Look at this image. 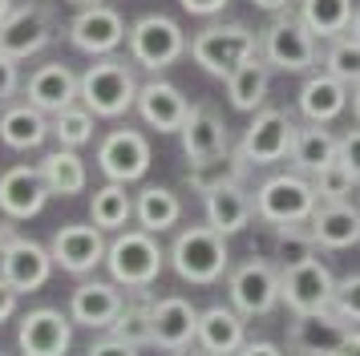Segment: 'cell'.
<instances>
[{
  "label": "cell",
  "mask_w": 360,
  "mask_h": 356,
  "mask_svg": "<svg viewBox=\"0 0 360 356\" xmlns=\"http://www.w3.org/2000/svg\"><path fill=\"white\" fill-rule=\"evenodd\" d=\"M170 267L179 279L186 284H198V288H207L214 279H223L231 267V251H227V235L223 231H214L211 223L207 227H182L174 243H170Z\"/></svg>",
  "instance_id": "obj_1"
},
{
  "label": "cell",
  "mask_w": 360,
  "mask_h": 356,
  "mask_svg": "<svg viewBox=\"0 0 360 356\" xmlns=\"http://www.w3.org/2000/svg\"><path fill=\"white\" fill-rule=\"evenodd\" d=\"M170 263L162 251V243L154 231H142V227H130V231H117L110 247H105V267H110V279L122 284V288H150L162 267Z\"/></svg>",
  "instance_id": "obj_2"
},
{
  "label": "cell",
  "mask_w": 360,
  "mask_h": 356,
  "mask_svg": "<svg viewBox=\"0 0 360 356\" xmlns=\"http://www.w3.org/2000/svg\"><path fill=\"white\" fill-rule=\"evenodd\" d=\"M138 77H134V61L126 65L122 57H94L82 73V106L98 113V117H122L134 110L138 101Z\"/></svg>",
  "instance_id": "obj_3"
},
{
  "label": "cell",
  "mask_w": 360,
  "mask_h": 356,
  "mask_svg": "<svg viewBox=\"0 0 360 356\" xmlns=\"http://www.w3.org/2000/svg\"><path fill=\"white\" fill-rule=\"evenodd\" d=\"M259 53L279 73H311L320 65V37L300 20V13H276V20L263 29Z\"/></svg>",
  "instance_id": "obj_4"
},
{
  "label": "cell",
  "mask_w": 360,
  "mask_h": 356,
  "mask_svg": "<svg viewBox=\"0 0 360 356\" xmlns=\"http://www.w3.org/2000/svg\"><path fill=\"white\" fill-rule=\"evenodd\" d=\"M251 53H259V32L239 25V20H231V25H207L202 32L191 37V61H195L202 73L223 77V81H227Z\"/></svg>",
  "instance_id": "obj_5"
},
{
  "label": "cell",
  "mask_w": 360,
  "mask_h": 356,
  "mask_svg": "<svg viewBox=\"0 0 360 356\" xmlns=\"http://www.w3.org/2000/svg\"><path fill=\"white\" fill-rule=\"evenodd\" d=\"M126 45H130V61L138 65V69H146V73H162V69H170L179 57L191 53V41H186L182 25L166 13L138 16L130 25Z\"/></svg>",
  "instance_id": "obj_6"
},
{
  "label": "cell",
  "mask_w": 360,
  "mask_h": 356,
  "mask_svg": "<svg viewBox=\"0 0 360 356\" xmlns=\"http://www.w3.org/2000/svg\"><path fill=\"white\" fill-rule=\"evenodd\" d=\"M320 207V194L311 186L308 174H271L255 191V219H263L267 227H279V223H308L311 210Z\"/></svg>",
  "instance_id": "obj_7"
},
{
  "label": "cell",
  "mask_w": 360,
  "mask_h": 356,
  "mask_svg": "<svg viewBox=\"0 0 360 356\" xmlns=\"http://www.w3.org/2000/svg\"><path fill=\"white\" fill-rule=\"evenodd\" d=\"M332 291H336V275L320 255L279 267V300L288 304L292 316L332 307Z\"/></svg>",
  "instance_id": "obj_8"
},
{
  "label": "cell",
  "mask_w": 360,
  "mask_h": 356,
  "mask_svg": "<svg viewBox=\"0 0 360 356\" xmlns=\"http://www.w3.org/2000/svg\"><path fill=\"white\" fill-rule=\"evenodd\" d=\"M227 300L247 320L251 316H271L283 300H279V267L267 255L243 259L235 272L227 275Z\"/></svg>",
  "instance_id": "obj_9"
},
{
  "label": "cell",
  "mask_w": 360,
  "mask_h": 356,
  "mask_svg": "<svg viewBox=\"0 0 360 356\" xmlns=\"http://www.w3.org/2000/svg\"><path fill=\"white\" fill-rule=\"evenodd\" d=\"M295 122L288 110H271V106H263L255 110L251 117V126L243 129V138H239V154H243L251 166H271V162H283L292 158V142H295Z\"/></svg>",
  "instance_id": "obj_10"
},
{
  "label": "cell",
  "mask_w": 360,
  "mask_h": 356,
  "mask_svg": "<svg viewBox=\"0 0 360 356\" xmlns=\"http://www.w3.org/2000/svg\"><path fill=\"white\" fill-rule=\"evenodd\" d=\"M126 16L117 13L114 4H85L77 8V16L69 20V45L77 53H89V57H110L114 49L126 45Z\"/></svg>",
  "instance_id": "obj_11"
},
{
  "label": "cell",
  "mask_w": 360,
  "mask_h": 356,
  "mask_svg": "<svg viewBox=\"0 0 360 356\" xmlns=\"http://www.w3.org/2000/svg\"><path fill=\"white\" fill-rule=\"evenodd\" d=\"M57 37V20H53V8L41 4V0H29V4H17L8 20L0 25V53L17 57V61H29L33 53L49 45Z\"/></svg>",
  "instance_id": "obj_12"
},
{
  "label": "cell",
  "mask_w": 360,
  "mask_h": 356,
  "mask_svg": "<svg viewBox=\"0 0 360 356\" xmlns=\"http://www.w3.org/2000/svg\"><path fill=\"white\" fill-rule=\"evenodd\" d=\"M105 231H101L94 219L89 223H65L53 231L49 239V251H53V263L69 275H94L105 263Z\"/></svg>",
  "instance_id": "obj_13"
},
{
  "label": "cell",
  "mask_w": 360,
  "mask_h": 356,
  "mask_svg": "<svg viewBox=\"0 0 360 356\" xmlns=\"http://www.w3.org/2000/svg\"><path fill=\"white\" fill-rule=\"evenodd\" d=\"M73 316L61 307H33L17 324L20 356H65L73 348Z\"/></svg>",
  "instance_id": "obj_14"
},
{
  "label": "cell",
  "mask_w": 360,
  "mask_h": 356,
  "mask_svg": "<svg viewBox=\"0 0 360 356\" xmlns=\"http://www.w3.org/2000/svg\"><path fill=\"white\" fill-rule=\"evenodd\" d=\"M98 170L110 182H138L150 170V138L142 129L117 126L98 142Z\"/></svg>",
  "instance_id": "obj_15"
},
{
  "label": "cell",
  "mask_w": 360,
  "mask_h": 356,
  "mask_svg": "<svg viewBox=\"0 0 360 356\" xmlns=\"http://www.w3.org/2000/svg\"><path fill=\"white\" fill-rule=\"evenodd\" d=\"M348 336H352V324L332 307L292 316V324H288V348L295 356H336Z\"/></svg>",
  "instance_id": "obj_16"
},
{
  "label": "cell",
  "mask_w": 360,
  "mask_h": 356,
  "mask_svg": "<svg viewBox=\"0 0 360 356\" xmlns=\"http://www.w3.org/2000/svg\"><path fill=\"white\" fill-rule=\"evenodd\" d=\"M122 304H126V291L114 279H82L69 291V316L77 328H89V332H110Z\"/></svg>",
  "instance_id": "obj_17"
},
{
  "label": "cell",
  "mask_w": 360,
  "mask_h": 356,
  "mask_svg": "<svg viewBox=\"0 0 360 356\" xmlns=\"http://www.w3.org/2000/svg\"><path fill=\"white\" fill-rule=\"evenodd\" d=\"M53 191L45 182V174H41V166H25L20 162V166H8L0 174V215L4 219H17V223L37 219Z\"/></svg>",
  "instance_id": "obj_18"
},
{
  "label": "cell",
  "mask_w": 360,
  "mask_h": 356,
  "mask_svg": "<svg viewBox=\"0 0 360 356\" xmlns=\"http://www.w3.org/2000/svg\"><path fill=\"white\" fill-rule=\"evenodd\" d=\"M179 138H182L186 162H207V158H219V154L231 150L227 122H223V113L214 110L211 101H195V106H191V113H186V122H182V129H179Z\"/></svg>",
  "instance_id": "obj_19"
},
{
  "label": "cell",
  "mask_w": 360,
  "mask_h": 356,
  "mask_svg": "<svg viewBox=\"0 0 360 356\" xmlns=\"http://www.w3.org/2000/svg\"><path fill=\"white\" fill-rule=\"evenodd\" d=\"M134 110H138V117H142L150 129H158V134H179L182 122H186V113H191V101H186V94H182L174 81H166V77L154 73V77L138 89Z\"/></svg>",
  "instance_id": "obj_20"
},
{
  "label": "cell",
  "mask_w": 360,
  "mask_h": 356,
  "mask_svg": "<svg viewBox=\"0 0 360 356\" xmlns=\"http://www.w3.org/2000/svg\"><path fill=\"white\" fill-rule=\"evenodd\" d=\"M20 89H25V101H33L37 110H45L53 117L57 110L82 101V73H73V69L61 65V61H45L29 73V81H25Z\"/></svg>",
  "instance_id": "obj_21"
},
{
  "label": "cell",
  "mask_w": 360,
  "mask_h": 356,
  "mask_svg": "<svg viewBox=\"0 0 360 356\" xmlns=\"http://www.w3.org/2000/svg\"><path fill=\"white\" fill-rule=\"evenodd\" d=\"M198 336V307L186 295H158L154 300V348L186 352Z\"/></svg>",
  "instance_id": "obj_22"
},
{
  "label": "cell",
  "mask_w": 360,
  "mask_h": 356,
  "mask_svg": "<svg viewBox=\"0 0 360 356\" xmlns=\"http://www.w3.org/2000/svg\"><path fill=\"white\" fill-rule=\"evenodd\" d=\"M53 267H57V263H53L49 247H41L37 239H25V235H20L8 251H0V275H4L20 295L45 288L49 275H53Z\"/></svg>",
  "instance_id": "obj_23"
},
{
  "label": "cell",
  "mask_w": 360,
  "mask_h": 356,
  "mask_svg": "<svg viewBox=\"0 0 360 356\" xmlns=\"http://www.w3.org/2000/svg\"><path fill=\"white\" fill-rule=\"evenodd\" d=\"M195 344L211 356H235L247 344V316L235 304H214L207 312H198Z\"/></svg>",
  "instance_id": "obj_24"
},
{
  "label": "cell",
  "mask_w": 360,
  "mask_h": 356,
  "mask_svg": "<svg viewBox=\"0 0 360 356\" xmlns=\"http://www.w3.org/2000/svg\"><path fill=\"white\" fill-rule=\"evenodd\" d=\"M348 97H352V89H348L340 77H332L328 69H320V73H308V81L300 85L295 106H300V113H304L308 122L328 126L332 117H340V113L348 110Z\"/></svg>",
  "instance_id": "obj_25"
},
{
  "label": "cell",
  "mask_w": 360,
  "mask_h": 356,
  "mask_svg": "<svg viewBox=\"0 0 360 356\" xmlns=\"http://www.w3.org/2000/svg\"><path fill=\"white\" fill-rule=\"evenodd\" d=\"M311 235L320 247L328 251H344V247H356L360 243V207L352 203H320L311 210Z\"/></svg>",
  "instance_id": "obj_26"
},
{
  "label": "cell",
  "mask_w": 360,
  "mask_h": 356,
  "mask_svg": "<svg viewBox=\"0 0 360 356\" xmlns=\"http://www.w3.org/2000/svg\"><path fill=\"white\" fill-rule=\"evenodd\" d=\"M202 210H207V223L223 235H239L251 227L255 219V194L247 186H219V191L202 194Z\"/></svg>",
  "instance_id": "obj_27"
},
{
  "label": "cell",
  "mask_w": 360,
  "mask_h": 356,
  "mask_svg": "<svg viewBox=\"0 0 360 356\" xmlns=\"http://www.w3.org/2000/svg\"><path fill=\"white\" fill-rule=\"evenodd\" d=\"M154 300H158V291L126 288V304L117 312V320L110 324V332L134 348H154Z\"/></svg>",
  "instance_id": "obj_28"
},
{
  "label": "cell",
  "mask_w": 360,
  "mask_h": 356,
  "mask_svg": "<svg viewBox=\"0 0 360 356\" xmlns=\"http://www.w3.org/2000/svg\"><path fill=\"white\" fill-rule=\"evenodd\" d=\"M49 138V113L37 110L33 101H13L0 113V142L8 150H37Z\"/></svg>",
  "instance_id": "obj_29"
},
{
  "label": "cell",
  "mask_w": 360,
  "mask_h": 356,
  "mask_svg": "<svg viewBox=\"0 0 360 356\" xmlns=\"http://www.w3.org/2000/svg\"><path fill=\"white\" fill-rule=\"evenodd\" d=\"M267 94H271V65H267L263 53H251V57L227 77V97H231L235 110L255 113V110H263Z\"/></svg>",
  "instance_id": "obj_30"
},
{
  "label": "cell",
  "mask_w": 360,
  "mask_h": 356,
  "mask_svg": "<svg viewBox=\"0 0 360 356\" xmlns=\"http://www.w3.org/2000/svg\"><path fill=\"white\" fill-rule=\"evenodd\" d=\"M247 170H251V162H247L239 150H227V154H219V158L191 162V166H186V186L195 194H211V191H219V186H243Z\"/></svg>",
  "instance_id": "obj_31"
},
{
  "label": "cell",
  "mask_w": 360,
  "mask_h": 356,
  "mask_svg": "<svg viewBox=\"0 0 360 356\" xmlns=\"http://www.w3.org/2000/svg\"><path fill=\"white\" fill-rule=\"evenodd\" d=\"M37 166H41L45 182H49L53 198H73V194H82L85 186H89V166H85V158L77 150H69V146L49 150Z\"/></svg>",
  "instance_id": "obj_32"
},
{
  "label": "cell",
  "mask_w": 360,
  "mask_h": 356,
  "mask_svg": "<svg viewBox=\"0 0 360 356\" xmlns=\"http://www.w3.org/2000/svg\"><path fill=\"white\" fill-rule=\"evenodd\" d=\"M340 158V138L324 129L320 122H308V126L295 129V142H292V166L300 174H316L324 170L328 162Z\"/></svg>",
  "instance_id": "obj_33"
},
{
  "label": "cell",
  "mask_w": 360,
  "mask_h": 356,
  "mask_svg": "<svg viewBox=\"0 0 360 356\" xmlns=\"http://www.w3.org/2000/svg\"><path fill=\"white\" fill-rule=\"evenodd\" d=\"M179 219H182V198L170 186H142L134 194V223L142 231L162 235L170 227H179Z\"/></svg>",
  "instance_id": "obj_34"
},
{
  "label": "cell",
  "mask_w": 360,
  "mask_h": 356,
  "mask_svg": "<svg viewBox=\"0 0 360 356\" xmlns=\"http://www.w3.org/2000/svg\"><path fill=\"white\" fill-rule=\"evenodd\" d=\"M295 13L320 41H332L352 29V0H295Z\"/></svg>",
  "instance_id": "obj_35"
},
{
  "label": "cell",
  "mask_w": 360,
  "mask_h": 356,
  "mask_svg": "<svg viewBox=\"0 0 360 356\" xmlns=\"http://www.w3.org/2000/svg\"><path fill=\"white\" fill-rule=\"evenodd\" d=\"M89 219L101 227V231H126L134 219V194L126 191V182H110L105 178V186H98L94 191V198H89Z\"/></svg>",
  "instance_id": "obj_36"
},
{
  "label": "cell",
  "mask_w": 360,
  "mask_h": 356,
  "mask_svg": "<svg viewBox=\"0 0 360 356\" xmlns=\"http://www.w3.org/2000/svg\"><path fill=\"white\" fill-rule=\"evenodd\" d=\"M94 122H98V113L82 101H73V106H65L49 117V138H57V146L82 150L85 142H94V129H98Z\"/></svg>",
  "instance_id": "obj_37"
},
{
  "label": "cell",
  "mask_w": 360,
  "mask_h": 356,
  "mask_svg": "<svg viewBox=\"0 0 360 356\" xmlns=\"http://www.w3.org/2000/svg\"><path fill=\"white\" fill-rule=\"evenodd\" d=\"M320 61H324L328 73H332V77H340L348 89H352V85H360V41L352 37V32L332 37Z\"/></svg>",
  "instance_id": "obj_38"
},
{
  "label": "cell",
  "mask_w": 360,
  "mask_h": 356,
  "mask_svg": "<svg viewBox=\"0 0 360 356\" xmlns=\"http://www.w3.org/2000/svg\"><path fill=\"white\" fill-rule=\"evenodd\" d=\"M276 231V255L271 259H283V267L288 263H300V259H311L316 251H320V243H316V235H311L308 223H279L271 227Z\"/></svg>",
  "instance_id": "obj_39"
},
{
  "label": "cell",
  "mask_w": 360,
  "mask_h": 356,
  "mask_svg": "<svg viewBox=\"0 0 360 356\" xmlns=\"http://www.w3.org/2000/svg\"><path fill=\"white\" fill-rule=\"evenodd\" d=\"M356 182H360V178L352 174L340 158L328 162L324 170H316V174H311V186H316V194H320V203H348L352 191H356Z\"/></svg>",
  "instance_id": "obj_40"
},
{
  "label": "cell",
  "mask_w": 360,
  "mask_h": 356,
  "mask_svg": "<svg viewBox=\"0 0 360 356\" xmlns=\"http://www.w3.org/2000/svg\"><path fill=\"white\" fill-rule=\"evenodd\" d=\"M332 312H340L348 324H360V272L336 279V291H332Z\"/></svg>",
  "instance_id": "obj_41"
},
{
  "label": "cell",
  "mask_w": 360,
  "mask_h": 356,
  "mask_svg": "<svg viewBox=\"0 0 360 356\" xmlns=\"http://www.w3.org/2000/svg\"><path fill=\"white\" fill-rule=\"evenodd\" d=\"M20 85V61L17 57H8V53H0V106L4 101H13V94H17Z\"/></svg>",
  "instance_id": "obj_42"
},
{
  "label": "cell",
  "mask_w": 360,
  "mask_h": 356,
  "mask_svg": "<svg viewBox=\"0 0 360 356\" xmlns=\"http://www.w3.org/2000/svg\"><path fill=\"white\" fill-rule=\"evenodd\" d=\"M85 356H138V348L126 344V340H117L114 332H105L101 340H94V344L85 348Z\"/></svg>",
  "instance_id": "obj_43"
},
{
  "label": "cell",
  "mask_w": 360,
  "mask_h": 356,
  "mask_svg": "<svg viewBox=\"0 0 360 356\" xmlns=\"http://www.w3.org/2000/svg\"><path fill=\"white\" fill-rule=\"evenodd\" d=\"M340 162L360 178V129H348V134H340Z\"/></svg>",
  "instance_id": "obj_44"
},
{
  "label": "cell",
  "mask_w": 360,
  "mask_h": 356,
  "mask_svg": "<svg viewBox=\"0 0 360 356\" xmlns=\"http://www.w3.org/2000/svg\"><path fill=\"white\" fill-rule=\"evenodd\" d=\"M17 304H20V291L0 275V324H8L13 316H17Z\"/></svg>",
  "instance_id": "obj_45"
},
{
  "label": "cell",
  "mask_w": 360,
  "mask_h": 356,
  "mask_svg": "<svg viewBox=\"0 0 360 356\" xmlns=\"http://www.w3.org/2000/svg\"><path fill=\"white\" fill-rule=\"evenodd\" d=\"M179 4H182L191 16H219V13L231 4V0H179Z\"/></svg>",
  "instance_id": "obj_46"
},
{
  "label": "cell",
  "mask_w": 360,
  "mask_h": 356,
  "mask_svg": "<svg viewBox=\"0 0 360 356\" xmlns=\"http://www.w3.org/2000/svg\"><path fill=\"white\" fill-rule=\"evenodd\" d=\"M235 356H283V348H279V344H271V340H247Z\"/></svg>",
  "instance_id": "obj_47"
},
{
  "label": "cell",
  "mask_w": 360,
  "mask_h": 356,
  "mask_svg": "<svg viewBox=\"0 0 360 356\" xmlns=\"http://www.w3.org/2000/svg\"><path fill=\"white\" fill-rule=\"evenodd\" d=\"M17 239H20L17 219H0V251H8V247H13Z\"/></svg>",
  "instance_id": "obj_48"
},
{
  "label": "cell",
  "mask_w": 360,
  "mask_h": 356,
  "mask_svg": "<svg viewBox=\"0 0 360 356\" xmlns=\"http://www.w3.org/2000/svg\"><path fill=\"white\" fill-rule=\"evenodd\" d=\"M251 4H255V8H263V13H288L295 0H251Z\"/></svg>",
  "instance_id": "obj_49"
},
{
  "label": "cell",
  "mask_w": 360,
  "mask_h": 356,
  "mask_svg": "<svg viewBox=\"0 0 360 356\" xmlns=\"http://www.w3.org/2000/svg\"><path fill=\"white\" fill-rule=\"evenodd\" d=\"M336 356H360V328H352V336L340 344V352Z\"/></svg>",
  "instance_id": "obj_50"
},
{
  "label": "cell",
  "mask_w": 360,
  "mask_h": 356,
  "mask_svg": "<svg viewBox=\"0 0 360 356\" xmlns=\"http://www.w3.org/2000/svg\"><path fill=\"white\" fill-rule=\"evenodd\" d=\"M348 106H352V117H356V126H360V85H352V97H348Z\"/></svg>",
  "instance_id": "obj_51"
},
{
  "label": "cell",
  "mask_w": 360,
  "mask_h": 356,
  "mask_svg": "<svg viewBox=\"0 0 360 356\" xmlns=\"http://www.w3.org/2000/svg\"><path fill=\"white\" fill-rule=\"evenodd\" d=\"M13 8H17V4H13V0H0V25H4V20H8V13H13Z\"/></svg>",
  "instance_id": "obj_52"
},
{
  "label": "cell",
  "mask_w": 360,
  "mask_h": 356,
  "mask_svg": "<svg viewBox=\"0 0 360 356\" xmlns=\"http://www.w3.org/2000/svg\"><path fill=\"white\" fill-rule=\"evenodd\" d=\"M348 32H352V37H356V41H360V8H356V13H352V29H348Z\"/></svg>",
  "instance_id": "obj_53"
},
{
  "label": "cell",
  "mask_w": 360,
  "mask_h": 356,
  "mask_svg": "<svg viewBox=\"0 0 360 356\" xmlns=\"http://www.w3.org/2000/svg\"><path fill=\"white\" fill-rule=\"evenodd\" d=\"M65 4H77V8H85V4H101V0H65Z\"/></svg>",
  "instance_id": "obj_54"
},
{
  "label": "cell",
  "mask_w": 360,
  "mask_h": 356,
  "mask_svg": "<svg viewBox=\"0 0 360 356\" xmlns=\"http://www.w3.org/2000/svg\"><path fill=\"white\" fill-rule=\"evenodd\" d=\"M174 356H211V352H191V348H186V352H174Z\"/></svg>",
  "instance_id": "obj_55"
},
{
  "label": "cell",
  "mask_w": 360,
  "mask_h": 356,
  "mask_svg": "<svg viewBox=\"0 0 360 356\" xmlns=\"http://www.w3.org/2000/svg\"><path fill=\"white\" fill-rule=\"evenodd\" d=\"M0 356H4V352H0Z\"/></svg>",
  "instance_id": "obj_56"
}]
</instances>
